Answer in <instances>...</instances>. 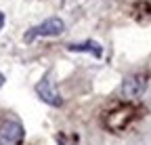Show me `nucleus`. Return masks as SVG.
I'll return each mask as SVG.
<instances>
[{"label": "nucleus", "instance_id": "obj_9", "mask_svg": "<svg viewBox=\"0 0 151 145\" xmlns=\"http://www.w3.org/2000/svg\"><path fill=\"white\" fill-rule=\"evenodd\" d=\"M2 25H4V13L0 11V30H2Z\"/></svg>", "mask_w": 151, "mask_h": 145}, {"label": "nucleus", "instance_id": "obj_7", "mask_svg": "<svg viewBox=\"0 0 151 145\" xmlns=\"http://www.w3.org/2000/svg\"><path fill=\"white\" fill-rule=\"evenodd\" d=\"M57 143L59 145H76V141H69L65 135H57Z\"/></svg>", "mask_w": 151, "mask_h": 145}, {"label": "nucleus", "instance_id": "obj_8", "mask_svg": "<svg viewBox=\"0 0 151 145\" xmlns=\"http://www.w3.org/2000/svg\"><path fill=\"white\" fill-rule=\"evenodd\" d=\"M4 82H6V78H4V74H2V71H0V88L4 86Z\"/></svg>", "mask_w": 151, "mask_h": 145}, {"label": "nucleus", "instance_id": "obj_4", "mask_svg": "<svg viewBox=\"0 0 151 145\" xmlns=\"http://www.w3.org/2000/svg\"><path fill=\"white\" fill-rule=\"evenodd\" d=\"M147 88V78L143 74H137V76H128L124 82H122V95L126 99H137L145 93Z\"/></svg>", "mask_w": 151, "mask_h": 145}, {"label": "nucleus", "instance_id": "obj_2", "mask_svg": "<svg viewBox=\"0 0 151 145\" xmlns=\"http://www.w3.org/2000/svg\"><path fill=\"white\" fill-rule=\"evenodd\" d=\"M65 32V23L61 17H48V19H44L40 25H34L25 32L23 40L25 42H34L38 36H61Z\"/></svg>", "mask_w": 151, "mask_h": 145}, {"label": "nucleus", "instance_id": "obj_1", "mask_svg": "<svg viewBox=\"0 0 151 145\" xmlns=\"http://www.w3.org/2000/svg\"><path fill=\"white\" fill-rule=\"evenodd\" d=\"M25 137L23 124L13 116L0 118V145H21Z\"/></svg>", "mask_w": 151, "mask_h": 145}, {"label": "nucleus", "instance_id": "obj_6", "mask_svg": "<svg viewBox=\"0 0 151 145\" xmlns=\"http://www.w3.org/2000/svg\"><path fill=\"white\" fill-rule=\"evenodd\" d=\"M132 118V110H116V112H111L109 118H107V126L111 131H120L126 126V122Z\"/></svg>", "mask_w": 151, "mask_h": 145}, {"label": "nucleus", "instance_id": "obj_3", "mask_svg": "<svg viewBox=\"0 0 151 145\" xmlns=\"http://www.w3.org/2000/svg\"><path fill=\"white\" fill-rule=\"evenodd\" d=\"M36 95L40 97L44 103L52 105V107H61L63 105V97L59 95V90L55 88V84L48 78H42L40 82L36 84Z\"/></svg>", "mask_w": 151, "mask_h": 145}, {"label": "nucleus", "instance_id": "obj_5", "mask_svg": "<svg viewBox=\"0 0 151 145\" xmlns=\"http://www.w3.org/2000/svg\"><path fill=\"white\" fill-rule=\"evenodd\" d=\"M67 50H71V53H90L94 59H101V57H103V46H101L97 40H86V42L67 44Z\"/></svg>", "mask_w": 151, "mask_h": 145}]
</instances>
